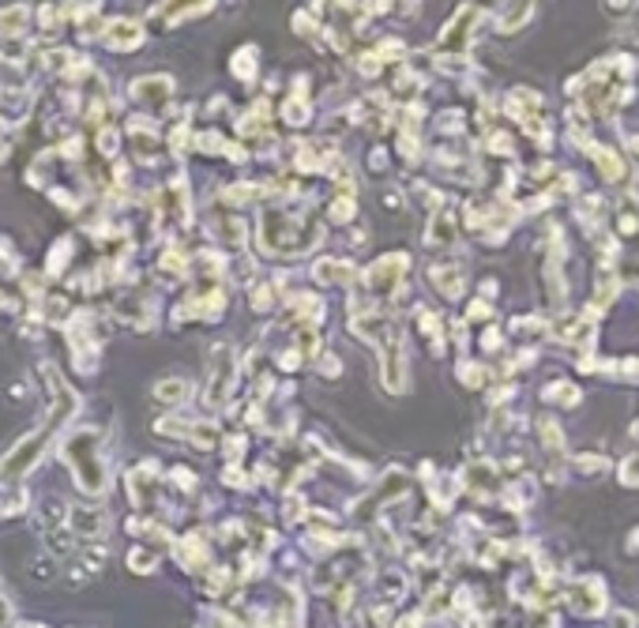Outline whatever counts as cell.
<instances>
[{
    "label": "cell",
    "mask_w": 639,
    "mask_h": 628,
    "mask_svg": "<svg viewBox=\"0 0 639 628\" xmlns=\"http://www.w3.org/2000/svg\"><path fill=\"white\" fill-rule=\"evenodd\" d=\"M482 19V12L478 8H459L455 12V19L444 27V34H440V49H447V53H455V57H463L466 53V46H471V34H474V23Z\"/></svg>",
    "instance_id": "1"
},
{
    "label": "cell",
    "mask_w": 639,
    "mask_h": 628,
    "mask_svg": "<svg viewBox=\"0 0 639 628\" xmlns=\"http://www.w3.org/2000/svg\"><path fill=\"white\" fill-rule=\"evenodd\" d=\"M583 151L590 155V162L598 166V174H602L609 184H621V181L632 177V170H628V162H625L621 151H609V148H602V143H587Z\"/></svg>",
    "instance_id": "2"
},
{
    "label": "cell",
    "mask_w": 639,
    "mask_h": 628,
    "mask_svg": "<svg viewBox=\"0 0 639 628\" xmlns=\"http://www.w3.org/2000/svg\"><path fill=\"white\" fill-rule=\"evenodd\" d=\"M132 98L143 102L147 110H162L169 98H174V79L166 76H147V79H136L132 83Z\"/></svg>",
    "instance_id": "3"
},
{
    "label": "cell",
    "mask_w": 639,
    "mask_h": 628,
    "mask_svg": "<svg viewBox=\"0 0 639 628\" xmlns=\"http://www.w3.org/2000/svg\"><path fill=\"white\" fill-rule=\"evenodd\" d=\"M211 4H215V0H162L158 19H162V23H181V19L203 15Z\"/></svg>",
    "instance_id": "4"
},
{
    "label": "cell",
    "mask_w": 639,
    "mask_h": 628,
    "mask_svg": "<svg viewBox=\"0 0 639 628\" xmlns=\"http://www.w3.org/2000/svg\"><path fill=\"white\" fill-rule=\"evenodd\" d=\"M140 41H143V31L132 19H117V23H110V31H105V46L110 49H140Z\"/></svg>",
    "instance_id": "5"
},
{
    "label": "cell",
    "mask_w": 639,
    "mask_h": 628,
    "mask_svg": "<svg viewBox=\"0 0 639 628\" xmlns=\"http://www.w3.org/2000/svg\"><path fill=\"white\" fill-rule=\"evenodd\" d=\"M530 15H535V0H508L504 15L497 19V31H504V34L519 31V27H526V23H530Z\"/></svg>",
    "instance_id": "6"
},
{
    "label": "cell",
    "mask_w": 639,
    "mask_h": 628,
    "mask_svg": "<svg viewBox=\"0 0 639 628\" xmlns=\"http://www.w3.org/2000/svg\"><path fill=\"white\" fill-rule=\"evenodd\" d=\"M31 23V8L27 4H8L0 8V38H19Z\"/></svg>",
    "instance_id": "7"
},
{
    "label": "cell",
    "mask_w": 639,
    "mask_h": 628,
    "mask_svg": "<svg viewBox=\"0 0 639 628\" xmlns=\"http://www.w3.org/2000/svg\"><path fill=\"white\" fill-rule=\"evenodd\" d=\"M572 595H575V610H580V614H590V617H594V614H602V606H606V602H602V583H598V579H594V583L583 579Z\"/></svg>",
    "instance_id": "8"
},
{
    "label": "cell",
    "mask_w": 639,
    "mask_h": 628,
    "mask_svg": "<svg viewBox=\"0 0 639 628\" xmlns=\"http://www.w3.org/2000/svg\"><path fill=\"white\" fill-rule=\"evenodd\" d=\"M429 279H433V286L440 290L444 298H459V290H463V271H459V267L436 264V267L429 271Z\"/></svg>",
    "instance_id": "9"
},
{
    "label": "cell",
    "mask_w": 639,
    "mask_h": 628,
    "mask_svg": "<svg viewBox=\"0 0 639 628\" xmlns=\"http://www.w3.org/2000/svg\"><path fill=\"white\" fill-rule=\"evenodd\" d=\"M452 234H455V215L447 211V207H440L433 215V226H429V245H447Z\"/></svg>",
    "instance_id": "10"
},
{
    "label": "cell",
    "mask_w": 639,
    "mask_h": 628,
    "mask_svg": "<svg viewBox=\"0 0 639 628\" xmlns=\"http://www.w3.org/2000/svg\"><path fill=\"white\" fill-rule=\"evenodd\" d=\"M616 229H621V238H639V203L635 200L616 207Z\"/></svg>",
    "instance_id": "11"
},
{
    "label": "cell",
    "mask_w": 639,
    "mask_h": 628,
    "mask_svg": "<svg viewBox=\"0 0 639 628\" xmlns=\"http://www.w3.org/2000/svg\"><path fill=\"white\" fill-rule=\"evenodd\" d=\"M316 279L320 283H346V279H354V271L343 260H320L316 264Z\"/></svg>",
    "instance_id": "12"
},
{
    "label": "cell",
    "mask_w": 639,
    "mask_h": 628,
    "mask_svg": "<svg viewBox=\"0 0 639 628\" xmlns=\"http://www.w3.org/2000/svg\"><path fill=\"white\" fill-rule=\"evenodd\" d=\"M639 0H602V12L613 19V23H621V19H628L635 12Z\"/></svg>",
    "instance_id": "13"
},
{
    "label": "cell",
    "mask_w": 639,
    "mask_h": 628,
    "mask_svg": "<svg viewBox=\"0 0 639 628\" xmlns=\"http://www.w3.org/2000/svg\"><path fill=\"white\" fill-rule=\"evenodd\" d=\"M233 76L238 79H252L256 76V49H238V60H233Z\"/></svg>",
    "instance_id": "14"
},
{
    "label": "cell",
    "mask_w": 639,
    "mask_h": 628,
    "mask_svg": "<svg viewBox=\"0 0 639 628\" xmlns=\"http://www.w3.org/2000/svg\"><path fill=\"white\" fill-rule=\"evenodd\" d=\"M545 399H549V403H564V407H575V403H580V391H575L572 384H549Z\"/></svg>",
    "instance_id": "15"
},
{
    "label": "cell",
    "mask_w": 639,
    "mask_h": 628,
    "mask_svg": "<svg viewBox=\"0 0 639 628\" xmlns=\"http://www.w3.org/2000/svg\"><path fill=\"white\" fill-rule=\"evenodd\" d=\"M155 395L162 403H177V399H188V384L184 381H166V384H158Z\"/></svg>",
    "instance_id": "16"
},
{
    "label": "cell",
    "mask_w": 639,
    "mask_h": 628,
    "mask_svg": "<svg viewBox=\"0 0 639 628\" xmlns=\"http://www.w3.org/2000/svg\"><path fill=\"white\" fill-rule=\"evenodd\" d=\"M283 117H286V124H305L309 121V106L302 98H290L286 106H283Z\"/></svg>",
    "instance_id": "17"
},
{
    "label": "cell",
    "mask_w": 639,
    "mask_h": 628,
    "mask_svg": "<svg viewBox=\"0 0 639 628\" xmlns=\"http://www.w3.org/2000/svg\"><path fill=\"white\" fill-rule=\"evenodd\" d=\"M621 481H628V486H639V452L625 459V467H621Z\"/></svg>",
    "instance_id": "18"
},
{
    "label": "cell",
    "mask_w": 639,
    "mask_h": 628,
    "mask_svg": "<svg viewBox=\"0 0 639 628\" xmlns=\"http://www.w3.org/2000/svg\"><path fill=\"white\" fill-rule=\"evenodd\" d=\"M628 148H632V151L639 155V136H632V139H628Z\"/></svg>",
    "instance_id": "19"
}]
</instances>
